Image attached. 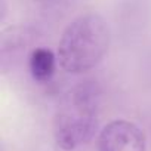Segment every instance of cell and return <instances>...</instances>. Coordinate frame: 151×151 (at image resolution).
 <instances>
[{
    "instance_id": "obj_1",
    "label": "cell",
    "mask_w": 151,
    "mask_h": 151,
    "mask_svg": "<svg viewBox=\"0 0 151 151\" xmlns=\"http://www.w3.org/2000/svg\"><path fill=\"white\" fill-rule=\"evenodd\" d=\"M101 88L95 80H85L71 88L59 101L53 116V138L64 151L88 144L96 129Z\"/></svg>"
},
{
    "instance_id": "obj_2",
    "label": "cell",
    "mask_w": 151,
    "mask_h": 151,
    "mask_svg": "<svg viewBox=\"0 0 151 151\" xmlns=\"http://www.w3.org/2000/svg\"><path fill=\"white\" fill-rule=\"evenodd\" d=\"M110 28L105 19L88 12L73 19L58 43V62L68 74H83L95 68L107 55Z\"/></svg>"
},
{
    "instance_id": "obj_3",
    "label": "cell",
    "mask_w": 151,
    "mask_h": 151,
    "mask_svg": "<svg viewBox=\"0 0 151 151\" xmlns=\"http://www.w3.org/2000/svg\"><path fill=\"white\" fill-rule=\"evenodd\" d=\"M145 133L123 119L107 123L98 136V151H145Z\"/></svg>"
},
{
    "instance_id": "obj_4",
    "label": "cell",
    "mask_w": 151,
    "mask_h": 151,
    "mask_svg": "<svg viewBox=\"0 0 151 151\" xmlns=\"http://www.w3.org/2000/svg\"><path fill=\"white\" fill-rule=\"evenodd\" d=\"M56 58L53 52L47 47H36L31 50L28 56V68L33 76V79L43 83L52 79L55 73Z\"/></svg>"
}]
</instances>
